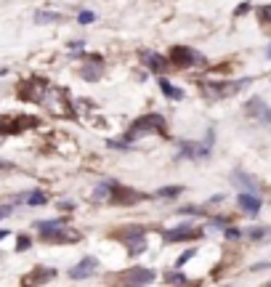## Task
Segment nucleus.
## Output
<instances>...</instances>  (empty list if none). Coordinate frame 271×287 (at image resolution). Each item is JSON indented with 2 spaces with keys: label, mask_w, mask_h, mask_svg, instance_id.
I'll return each mask as SVG.
<instances>
[{
  "label": "nucleus",
  "mask_w": 271,
  "mask_h": 287,
  "mask_svg": "<svg viewBox=\"0 0 271 287\" xmlns=\"http://www.w3.org/2000/svg\"><path fill=\"white\" fill-rule=\"evenodd\" d=\"M144 133H162L165 136V120H162L160 114H146V117L136 120L133 125L128 128V133H125V144H130L133 138L144 136Z\"/></svg>",
  "instance_id": "obj_1"
},
{
  "label": "nucleus",
  "mask_w": 271,
  "mask_h": 287,
  "mask_svg": "<svg viewBox=\"0 0 271 287\" xmlns=\"http://www.w3.org/2000/svg\"><path fill=\"white\" fill-rule=\"evenodd\" d=\"M149 282H154V271L152 269L136 266V269H128L125 274H122V285H125V287H144Z\"/></svg>",
  "instance_id": "obj_2"
},
{
  "label": "nucleus",
  "mask_w": 271,
  "mask_h": 287,
  "mask_svg": "<svg viewBox=\"0 0 271 287\" xmlns=\"http://www.w3.org/2000/svg\"><path fill=\"white\" fill-rule=\"evenodd\" d=\"M202 56H199L197 51H191V48H183V45H178V48L170 51V64H176V67H191V64H202Z\"/></svg>",
  "instance_id": "obj_3"
},
{
  "label": "nucleus",
  "mask_w": 271,
  "mask_h": 287,
  "mask_svg": "<svg viewBox=\"0 0 271 287\" xmlns=\"http://www.w3.org/2000/svg\"><path fill=\"white\" fill-rule=\"evenodd\" d=\"M122 242L128 245V250H130V255H138L141 250H146V234L141 229H125V239Z\"/></svg>",
  "instance_id": "obj_4"
},
{
  "label": "nucleus",
  "mask_w": 271,
  "mask_h": 287,
  "mask_svg": "<svg viewBox=\"0 0 271 287\" xmlns=\"http://www.w3.org/2000/svg\"><path fill=\"white\" fill-rule=\"evenodd\" d=\"M237 202L247 215H258V210H261V197H255L253 191H242V194L237 197Z\"/></svg>",
  "instance_id": "obj_5"
},
{
  "label": "nucleus",
  "mask_w": 271,
  "mask_h": 287,
  "mask_svg": "<svg viewBox=\"0 0 271 287\" xmlns=\"http://www.w3.org/2000/svg\"><path fill=\"white\" fill-rule=\"evenodd\" d=\"M191 237H199V231L197 229H191V226H178V229H170L165 231V242H183V239H191Z\"/></svg>",
  "instance_id": "obj_6"
},
{
  "label": "nucleus",
  "mask_w": 271,
  "mask_h": 287,
  "mask_svg": "<svg viewBox=\"0 0 271 287\" xmlns=\"http://www.w3.org/2000/svg\"><path fill=\"white\" fill-rule=\"evenodd\" d=\"M96 269H98V261L96 258H85L83 263H77L75 269H69V277H72V279H85V277L93 274Z\"/></svg>",
  "instance_id": "obj_7"
},
{
  "label": "nucleus",
  "mask_w": 271,
  "mask_h": 287,
  "mask_svg": "<svg viewBox=\"0 0 271 287\" xmlns=\"http://www.w3.org/2000/svg\"><path fill=\"white\" fill-rule=\"evenodd\" d=\"M109 197L114 199V202H125V205H133V202H138L141 199V194H136V191H130V189H120L117 184H112V191H109Z\"/></svg>",
  "instance_id": "obj_8"
},
{
  "label": "nucleus",
  "mask_w": 271,
  "mask_h": 287,
  "mask_svg": "<svg viewBox=\"0 0 271 287\" xmlns=\"http://www.w3.org/2000/svg\"><path fill=\"white\" fill-rule=\"evenodd\" d=\"M247 112H250L253 117L263 120V122H271V109H269V106L261 101V98H253V101L247 104Z\"/></svg>",
  "instance_id": "obj_9"
},
{
  "label": "nucleus",
  "mask_w": 271,
  "mask_h": 287,
  "mask_svg": "<svg viewBox=\"0 0 271 287\" xmlns=\"http://www.w3.org/2000/svg\"><path fill=\"white\" fill-rule=\"evenodd\" d=\"M80 75L85 77V80L96 83L98 77H101V64H98V59H93V61H90V64H85V67L80 69Z\"/></svg>",
  "instance_id": "obj_10"
},
{
  "label": "nucleus",
  "mask_w": 271,
  "mask_h": 287,
  "mask_svg": "<svg viewBox=\"0 0 271 287\" xmlns=\"http://www.w3.org/2000/svg\"><path fill=\"white\" fill-rule=\"evenodd\" d=\"M144 59L149 61L152 72H165V69H168V59H162V56H157V53H152V51H146Z\"/></svg>",
  "instance_id": "obj_11"
},
{
  "label": "nucleus",
  "mask_w": 271,
  "mask_h": 287,
  "mask_svg": "<svg viewBox=\"0 0 271 287\" xmlns=\"http://www.w3.org/2000/svg\"><path fill=\"white\" fill-rule=\"evenodd\" d=\"M16 202H24V205H43V202H45V194H43L40 189H35V191H27V194H19Z\"/></svg>",
  "instance_id": "obj_12"
},
{
  "label": "nucleus",
  "mask_w": 271,
  "mask_h": 287,
  "mask_svg": "<svg viewBox=\"0 0 271 287\" xmlns=\"http://www.w3.org/2000/svg\"><path fill=\"white\" fill-rule=\"evenodd\" d=\"M231 181H234L237 186H242V189H247V191H253V194L258 191V184H255L250 176H245V173H234V176H231Z\"/></svg>",
  "instance_id": "obj_13"
},
{
  "label": "nucleus",
  "mask_w": 271,
  "mask_h": 287,
  "mask_svg": "<svg viewBox=\"0 0 271 287\" xmlns=\"http://www.w3.org/2000/svg\"><path fill=\"white\" fill-rule=\"evenodd\" d=\"M37 229H40V234H51V231H56V229H64V221L56 218V221H40L37 223Z\"/></svg>",
  "instance_id": "obj_14"
},
{
  "label": "nucleus",
  "mask_w": 271,
  "mask_h": 287,
  "mask_svg": "<svg viewBox=\"0 0 271 287\" xmlns=\"http://www.w3.org/2000/svg\"><path fill=\"white\" fill-rule=\"evenodd\" d=\"M160 88H162V93H165V96H170V98H183V91L181 88H176V85H170L168 80H160Z\"/></svg>",
  "instance_id": "obj_15"
},
{
  "label": "nucleus",
  "mask_w": 271,
  "mask_h": 287,
  "mask_svg": "<svg viewBox=\"0 0 271 287\" xmlns=\"http://www.w3.org/2000/svg\"><path fill=\"white\" fill-rule=\"evenodd\" d=\"M35 21H37V24H51V21H61V16H59V13H48V11H37Z\"/></svg>",
  "instance_id": "obj_16"
},
{
  "label": "nucleus",
  "mask_w": 271,
  "mask_h": 287,
  "mask_svg": "<svg viewBox=\"0 0 271 287\" xmlns=\"http://www.w3.org/2000/svg\"><path fill=\"white\" fill-rule=\"evenodd\" d=\"M181 191H183L181 186H165V189L157 191V197H162V199H173L176 194H181Z\"/></svg>",
  "instance_id": "obj_17"
},
{
  "label": "nucleus",
  "mask_w": 271,
  "mask_h": 287,
  "mask_svg": "<svg viewBox=\"0 0 271 287\" xmlns=\"http://www.w3.org/2000/svg\"><path fill=\"white\" fill-rule=\"evenodd\" d=\"M258 16H261V21H271V5H261Z\"/></svg>",
  "instance_id": "obj_18"
},
{
  "label": "nucleus",
  "mask_w": 271,
  "mask_h": 287,
  "mask_svg": "<svg viewBox=\"0 0 271 287\" xmlns=\"http://www.w3.org/2000/svg\"><path fill=\"white\" fill-rule=\"evenodd\" d=\"M245 234H247V237H253V239H261V237H266L269 231H266V229H247Z\"/></svg>",
  "instance_id": "obj_19"
},
{
  "label": "nucleus",
  "mask_w": 271,
  "mask_h": 287,
  "mask_svg": "<svg viewBox=\"0 0 271 287\" xmlns=\"http://www.w3.org/2000/svg\"><path fill=\"white\" fill-rule=\"evenodd\" d=\"M29 245H32V242H29V237H19L16 250H19V253H24V250H29Z\"/></svg>",
  "instance_id": "obj_20"
},
{
  "label": "nucleus",
  "mask_w": 271,
  "mask_h": 287,
  "mask_svg": "<svg viewBox=\"0 0 271 287\" xmlns=\"http://www.w3.org/2000/svg\"><path fill=\"white\" fill-rule=\"evenodd\" d=\"M189 258H194V247H191V250H186V253H183L181 258L176 261V263H178V266H183V263H189Z\"/></svg>",
  "instance_id": "obj_21"
},
{
  "label": "nucleus",
  "mask_w": 271,
  "mask_h": 287,
  "mask_svg": "<svg viewBox=\"0 0 271 287\" xmlns=\"http://www.w3.org/2000/svg\"><path fill=\"white\" fill-rule=\"evenodd\" d=\"M77 19H80V24H90V21H93L96 16H93V13H90V11H83L80 16H77Z\"/></svg>",
  "instance_id": "obj_22"
},
{
  "label": "nucleus",
  "mask_w": 271,
  "mask_h": 287,
  "mask_svg": "<svg viewBox=\"0 0 271 287\" xmlns=\"http://www.w3.org/2000/svg\"><path fill=\"white\" fill-rule=\"evenodd\" d=\"M226 237H229V239H239V237H242V231H239V229H231V226H226Z\"/></svg>",
  "instance_id": "obj_23"
},
{
  "label": "nucleus",
  "mask_w": 271,
  "mask_h": 287,
  "mask_svg": "<svg viewBox=\"0 0 271 287\" xmlns=\"http://www.w3.org/2000/svg\"><path fill=\"white\" fill-rule=\"evenodd\" d=\"M168 282H176V285H186V279L181 274H168Z\"/></svg>",
  "instance_id": "obj_24"
},
{
  "label": "nucleus",
  "mask_w": 271,
  "mask_h": 287,
  "mask_svg": "<svg viewBox=\"0 0 271 287\" xmlns=\"http://www.w3.org/2000/svg\"><path fill=\"white\" fill-rule=\"evenodd\" d=\"M213 226H229L226 218H213Z\"/></svg>",
  "instance_id": "obj_25"
},
{
  "label": "nucleus",
  "mask_w": 271,
  "mask_h": 287,
  "mask_svg": "<svg viewBox=\"0 0 271 287\" xmlns=\"http://www.w3.org/2000/svg\"><path fill=\"white\" fill-rule=\"evenodd\" d=\"M13 165H11V162L8 160H0V170H11Z\"/></svg>",
  "instance_id": "obj_26"
},
{
  "label": "nucleus",
  "mask_w": 271,
  "mask_h": 287,
  "mask_svg": "<svg viewBox=\"0 0 271 287\" xmlns=\"http://www.w3.org/2000/svg\"><path fill=\"white\" fill-rule=\"evenodd\" d=\"M11 213V207H0V218H3V215H8Z\"/></svg>",
  "instance_id": "obj_27"
},
{
  "label": "nucleus",
  "mask_w": 271,
  "mask_h": 287,
  "mask_svg": "<svg viewBox=\"0 0 271 287\" xmlns=\"http://www.w3.org/2000/svg\"><path fill=\"white\" fill-rule=\"evenodd\" d=\"M269 59H271V45H269Z\"/></svg>",
  "instance_id": "obj_28"
}]
</instances>
